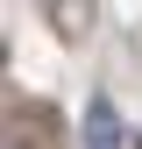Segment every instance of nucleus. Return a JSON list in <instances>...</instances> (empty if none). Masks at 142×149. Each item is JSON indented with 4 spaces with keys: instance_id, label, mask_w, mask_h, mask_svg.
I'll use <instances>...</instances> for the list:
<instances>
[{
    "instance_id": "f257e3e1",
    "label": "nucleus",
    "mask_w": 142,
    "mask_h": 149,
    "mask_svg": "<svg viewBox=\"0 0 142 149\" xmlns=\"http://www.w3.org/2000/svg\"><path fill=\"white\" fill-rule=\"evenodd\" d=\"M85 149H128V128H121L114 100H93V107H85Z\"/></svg>"
}]
</instances>
